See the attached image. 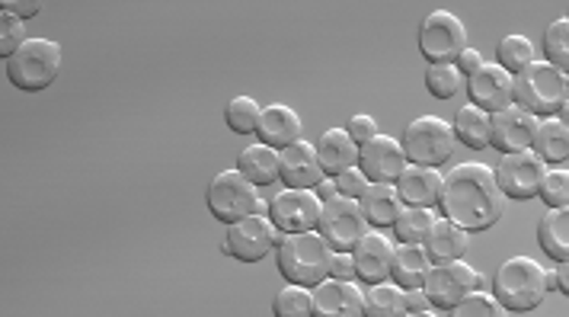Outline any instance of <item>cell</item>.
<instances>
[{
    "label": "cell",
    "instance_id": "obj_1",
    "mask_svg": "<svg viewBox=\"0 0 569 317\" xmlns=\"http://www.w3.org/2000/svg\"><path fill=\"white\" fill-rule=\"evenodd\" d=\"M439 209L467 231H490L506 215V192L487 164H458L441 186Z\"/></svg>",
    "mask_w": 569,
    "mask_h": 317
},
{
    "label": "cell",
    "instance_id": "obj_2",
    "mask_svg": "<svg viewBox=\"0 0 569 317\" xmlns=\"http://www.w3.org/2000/svg\"><path fill=\"white\" fill-rule=\"evenodd\" d=\"M333 254L337 250L313 228V231H301V235H284L276 247V266L284 276V283H298V286L313 289L317 283H323L330 276Z\"/></svg>",
    "mask_w": 569,
    "mask_h": 317
},
{
    "label": "cell",
    "instance_id": "obj_3",
    "mask_svg": "<svg viewBox=\"0 0 569 317\" xmlns=\"http://www.w3.org/2000/svg\"><path fill=\"white\" fill-rule=\"evenodd\" d=\"M569 97V75L550 61H531L516 75V103L538 119L557 116Z\"/></svg>",
    "mask_w": 569,
    "mask_h": 317
},
{
    "label": "cell",
    "instance_id": "obj_4",
    "mask_svg": "<svg viewBox=\"0 0 569 317\" xmlns=\"http://www.w3.org/2000/svg\"><path fill=\"white\" fill-rule=\"evenodd\" d=\"M492 291L502 301L506 315H528L541 305L543 295H547L543 266L535 264L531 257H509L496 269Z\"/></svg>",
    "mask_w": 569,
    "mask_h": 317
},
{
    "label": "cell",
    "instance_id": "obj_5",
    "mask_svg": "<svg viewBox=\"0 0 569 317\" xmlns=\"http://www.w3.org/2000/svg\"><path fill=\"white\" fill-rule=\"evenodd\" d=\"M61 71V46L52 39H27L7 58V80L23 93L49 90Z\"/></svg>",
    "mask_w": 569,
    "mask_h": 317
},
{
    "label": "cell",
    "instance_id": "obj_6",
    "mask_svg": "<svg viewBox=\"0 0 569 317\" xmlns=\"http://www.w3.org/2000/svg\"><path fill=\"white\" fill-rule=\"evenodd\" d=\"M206 206L228 228H231L233 221L253 215V211H269V202L259 196V186L243 170H221L208 184Z\"/></svg>",
    "mask_w": 569,
    "mask_h": 317
},
{
    "label": "cell",
    "instance_id": "obj_7",
    "mask_svg": "<svg viewBox=\"0 0 569 317\" xmlns=\"http://www.w3.org/2000/svg\"><path fill=\"white\" fill-rule=\"evenodd\" d=\"M282 238L284 235L276 228V221L266 211H253V215L233 221L228 238L221 244V250L228 257H233V260H240V264H259V260H266L279 247Z\"/></svg>",
    "mask_w": 569,
    "mask_h": 317
},
{
    "label": "cell",
    "instance_id": "obj_8",
    "mask_svg": "<svg viewBox=\"0 0 569 317\" xmlns=\"http://www.w3.org/2000/svg\"><path fill=\"white\" fill-rule=\"evenodd\" d=\"M403 151L413 164L441 167L455 155V126H448L441 116H419L403 129Z\"/></svg>",
    "mask_w": 569,
    "mask_h": 317
},
{
    "label": "cell",
    "instance_id": "obj_9",
    "mask_svg": "<svg viewBox=\"0 0 569 317\" xmlns=\"http://www.w3.org/2000/svg\"><path fill=\"white\" fill-rule=\"evenodd\" d=\"M467 49V27L451 10H432L419 27V52L429 65H451Z\"/></svg>",
    "mask_w": 569,
    "mask_h": 317
},
{
    "label": "cell",
    "instance_id": "obj_10",
    "mask_svg": "<svg viewBox=\"0 0 569 317\" xmlns=\"http://www.w3.org/2000/svg\"><path fill=\"white\" fill-rule=\"evenodd\" d=\"M317 231L327 238V244H330L333 250H352V247L365 238V231H368V218H365L362 202L352 199V196L337 192L333 199L323 202Z\"/></svg>",
    "mask_w": 569,
    "mask_h": 317
},
{
    "label": "cell",
    "instance_id": "obj_11",
    "mask_svg": "<svg viewBox=\"0 0 569 317\" xmlns=\"http://www.w3.org/2000/svg\"><path fill=\"white\" fill-rule=\"evenodd\" d=\"M543 177H547V160L538 158L535 148L502 155L499 167H496V180L502 186L506 199H516V202H528V199L541 196Z\"/></svg>",
    "mask_w": 569,
    "mask_h": 317
},
{
    "label": "cell",
    "instance_id": "obj_12",
    "mask_svg": "<svg viewBox=\"0 0 569 317\" xmlns=\"http://www.w3.org/2000/svg\"><path fill=\"white\" fill-rule=\"evenodd\" d=\"M320 211H323V199L313 189H291V186H284L282 192L269 202V218L276 221V228L282 235L313 231L320 225Z\"/></svg>",
    "mask_w": 569,
    "mask_h": 317
},
{
    "label": "cell",
    "instance_id": "obj_13",
    "mask_svg": "<svg viewBox=\"0 0 569 317\" xmlns=\"http://www.w3.org/2000/svg\"><path fill=\"white\" fill-rule=\"evenodd\" d=\"M422 289L432 298V305L439 308L441 315H451V308L477 289V269H470L465 260L432 264Z\"/></svg>",
    "mask_w": 569,
    "mask_h": 317
},
{
    "label": "cell",
    "instance_id": "obj_14",
    "mask_svg": "<svg viewBox=\"0 0 569 317\" xmlns=\"http://www.w3.org/2000/svg\"><path fill=\"white\" fill-rule=\"evenodd\" d=\"M467 97L470 103H477L487 112H499L506 106L516 103V75L506 71L499 61L496 65H480L470 78H467Z\"/></svg>",
    "mask_w": 569,
    "mask_h": 317
},
{
    "label": "cell",
    "instance_id": "obj_15",
    "mask_svg": "<svg viewBox=\"0 0 569 317\" xmlns=\"http://www.w3.org/2000/svg\"><path fill=\"white\" fill-rule=\"evenodd\" d=\"M538 122L541 119L535 112L521 109L518 103L492 112V148L502 151V155L531 148L535 145V135H538Z\"/></svg>",
    "mask_w": 569,
    "mask_h": 317
},
{
    "label": "cell",
    "instance_id": "obj_16",
    "mask_svg": "<svg viewBox=\"0 0 569 317\" xmlns=\"http://www.w3.org/2000/svg\"><path fill=\"white\" fill-rule=\"evenodd\" d=\"M407 164L410 158L403 151V141L388 138V135H375L359 151V167L371 184H397V177L403 174Z\"/></svg>",
    "mask_w": 569,
    "mask_h": 317
},
{
    "label": "cell",
    "instance_id": "obj_17",
    "mask_svg": "<svg viewBox=\"0 0 569 317\" xmlns=\"http://www.w3.org/2000/svg\"><path fill=\"white\" fill-rule=\"evenodd\" d=\"M365 291L356 286V279H333L313 286V317H362Z\"/></svg>",
    "mask_w": 569,
    "mask_h": 317
},
{
    "label": "cell",
    "instance_id": "obj_18",
    "mask_svg": "<svg viewBox=\"0 0 569 317\" xmlns=\"http://www.w3.org/2000/svg\"><path fill=\"white\" fill-rule=\"evenodd\" d=\"M352 260H356V279L359 283H385L390 279V266H393V244L381 231H365V238L352 247Z\"/></svg>",
    "mask_w": 569,
    "mask_h": 317
},
{
    "label": "cell",
    "instance_id": "obj_19",
    "mask_svg": "<svg viewBox=\"0 0 569 317\" xmlns=\"http://www.w3.org/2000/svg\"><path fill=\"white\" fill-rule=\"evenodd\" d=\"M441 186H445V177L439 174V167H426V164H413V160L397 177V189H400L403 202L422 206V209L439 206Z\"/></svg>",
    "mask_w": 569,
    "mask_h": 317
},
{
    "label": "cell",
    "instance_id": "obj_20",
    "mask_svg": "<svg viewBox=\"0 0 569 317\" xmlns=\"http://www.w3.org/2000/svg\"><path fill=\"white\" fill-rule=\"evenodd\" d=\"M327 174L317 158V145L311 141H295L282 151V184L291 189H313Z\"/></svg>",
    "mask_w": 569,
    "mask_h": 317
},
{
    "label": "cell",
    "instance_id": "obj_21",
    "mask_svg": "<svg viewBox=\"0 0 569 317\" xmlns=\"http://www.w3.org/2000/svg\"><path fill=\"white\" fill-rule=\"evenodd\" d=\"M359 145L346 129H327L317 138V158L327 177H339L349 167H359Z\"/></svg>",
    "mask_w": 569,
    "mask_h": 317
},
{
    "label": "cell",
    "instance_id": "obj_22",
    "mask_svg": "<svg viewBox=\"0 0 569 317\" xmlns=\"http://www.w3.org/2000/svg\"><path fill=\"white\" fill-rule=\"evenodd\" d=\"M257 135H259V141H266V145H272V148L284 151L288 145H295V141L301 138V116H298L291 106H282V103L262 106Z\"/></svg>",
    "mask_w": 569,
    "mask_h": 317
},
{
    "label": "cell",
    "instance_id": "obj_23",
    "mask_svg": "<svg viewBox=\"0 0 569 317\" xmlns=\"http://www.w3.org/2000/svg\"><path fill=\"white\" fill-rule=\"evenodd\" d=\"M467 244H470V231L441 215V218H436V225H432V231H429L422 247L432 257V264H448V260L467 257Z\"/></svg>",
    "mask_w": 569,
    "mask_h": 317
},
{
    "label": "cell",
    "instance_id": "obj_24",
    "mask_svg": "<svg viewBox=\"0 0 569 317\" xmlns=\"http://www.w3.org/2000/svg\"><path fill=\"white\" fill-rule=\"evenodd\" d=\"M365 209V218L371 228H393V221L400 218V211L407 209L403 196L397 184H368L365 196L359 199Z\"/></svg>",
    "mask_w": 569,
    "mask_h": 317
},
{
    "label": "cell",
    "instance_id": "obj_25",
    "mask_svg": "<svg viewBox=\"0 0 569 317\" xmlns=\"http://www.w3.org/2000/svg\"><path fill=\"white\" fill-rule=\"evenodd\" d=\"M432 269V257L426 254L422 244H403L393 247V266H390V279L400 289H422L426 276Z\"/></svg>",
    "mask_w": 569,
    "mask_h": 317
},
{
    "label": "cell",
    "instance_id": "obj_26",
    "mask_svg": "<svg viewBox=\"0 0 569 317\" xmlns=\"http://www.w3.org/2000/svg\"><path fill=\"white\" fill-rule=\"evenodd\" d=\"M237 170H243L257 186H272L282 180V151L257 141V145H247L237 158Z\"/></svg>",
    "mask_w": 569,
    "mask_h": 317
},
{
    "label": "cell",
    "instance_id": "obj_27",
    "mask_svg": "<svg viewBox=\"0 0 569 317\" xmlns=\"http://www.w3.org/2000/svg\"><path fill=\"white\" fill-rule=\"evenodd\" d=\"M455 138L473 148V151H483L492 145V112L480 109L477 103H467L458 109L455 116Z\"/></svg>",
    "mask_w": 569,
    "mask_h": 317
},
{
    "label": "cell",
    "instance_id": "obj_28",
    "mask_svg": "<svg viewBox=\"0 0 569 317\" xmlns=\"http://www.w3.org/2000/svg\"><path fill=\"white\" fill-rule=\"evenodd\" d=\"M538 244L550 260H569V209H550L543 215L538 221Z\"/></svg>",
    "mask_w": 569,
    "mask_h": 317
},
{
    "label": "cell",
    "instance_id": "obj_29",
    "mask_svg": "<svg viewBox=\"0 0 569 317\" xmlns=\"http://www.w3.org/2000/svg\"><path fill=\"white\" fill-rule=\"evenodd\" d=\"M531 148L547 164H563L569 160V126L560 116H547L538 122V135Z\"/></svg>",
    "mask_w": 569,
    "mask_h": 317
},
{
    "label": "cell",
    "instance_id": "obj_30",
    "mask_svg": "<svg viewBox=\"0 0 569 317\" xmlns=\"http://www.w3.org/2000/svg\"><path fill=\"white\" fill-rule=\"evenodd\" d=\"M403 291L393 279L375 283L365 291V317H400L403 315Z\"/></svg>",
    "mask_w": 569,
    "mask_h": 317
},
{
    "label": "cell",
    "instance_id": "obj_31",
    "mask_svg": "<svg viewBox=\"0 0 569 317\" xmlns=\"http://www.w3.org/2000/svg\"><path fill=\"white\" fill-rule=\"evenodd\" d=\"M432 225H436V211L422 209V206H407L393 221V235L403 244H426Z\"/></svg>",
    "mask_w": 569,
    "mask_h": 317
},
{
    "label": "cell",
    "instance_id": "obj_32",
    "mask_svg": "<svg viewBox=\"0 0 569 317\" xmlns=\"http://www.w3.org/2000/svg\"><path fill=\"white\" fill-rule=\"evenodd\" d=\"M272 315L276 317H313V291L308 286L288 283L276 301H272Z\"/></svg>",
    "mask_w": 569,
    "mask_h": 317
},
{
    "label": "cell",
    "instance_id": "obj_33",
    "mask_svg": "<svg viewBox=\"0 0 569 317\" xmlns=\"http://www.w3.org/2000/svg\"><path fill=\"white\" fill-rule=\"evenodd\" d=\"M465 87V75L461 68L451 61V65H429L426 68V90L436 97V100H451L458 97V90Z\"/></svg>",
    "mask_w": 569,
    "mask_h": 317
},
{
    "label": "cell",
    "instance_id": "obj_34",
    "mask_svg": "<svg viewBox=\"0 0 569 317\" xmlns=\"http://www.w3.org/2000/svg\"><path fill=\"white\" fill-rule=\"evenodd\" d=\"M259 116L262 106L253 97H233L228 109H224V122L233 135H253L259 129Z\"/></svg>",
    "mask_w": 569,
    "mask_h": 317
},
{
    "label": "cell",
    "instance_id": "obj_35",
    "mask_svg": "<svg viewBox=\"0 0 569 317\" xmlns=\"http://www.w3.org/2000/svg\"><path fill=\"white\" fill-rule=\"evenodd\" d=\"M496 58H499V65L506 68V71H525L531 61H535V42L528 39V36H506L502 42H499V49H496Z\"/></svg>",
    "mask_w": 569,
    "mask_h": 317
},
{
    "label": "cell",
    "instance_id": "obj_36",
    "mask_svg": "<svg viewBox=\"0 0 569 317\" xmlns=\"http://www.w3.org/2000/svg\"><path fill=\"white\" fill-rule=\"evenodd\" d=\"M543 55L550 65L569 71V17L553 20L550 27L543 29Z\"/></svg>",
    "mask_w": 569,
    "mask_h": 317
},
{
    "label": "cell",
    "instance_id": "obj_37",
    "mask_svg": "<svg viewBox=\"0 0 569 317\" xmlns=\"http://www.w3.org/2000/svg\"><path fill=\"white\" fill-rule=\"evenodd\" d=\"M451 315L455 317H499L506 315V308H502V301L496 298V291L487 289H473L467 298H461L455 308H451Z\"/></svg>",
    "mask_w": 569,
    "mask_h": 317
},
{
    "label": "cell",
    "instance_id": "obj_38",
    "mask_svg": "<svg viewBox=\"0 0 569 317\" xmlns=\"http://www.w3.org/2000/svg\"><path fill=\"white\" fill-rule=\"evenodd\" d=\"M541 199L550 209H569V170H547L541 184Z\"/></svg>",
    "mask_w": 569,
    "mask_h": 317
},
{
    "label": "cell",
    "instance_id": "obj_39",
    "mask_svg": "<svg viewBox=\"0 0 569 317\" xmlns=\"http://www.w3.org/2000/svg\"><path fill=\"white\" fill-rule=\"evenodd\" d=\"M23 23L27 20H20L17 13H7V10L0 13V55H3V61L27 42V27Z\"/></svg>",
    "mask_w": 569,
    "mask_h": 317
},
{
    "label": "cell",
    "instance_id": "obj_40",
    "mask_svg": "<svg viewBox=\"0 0 569 317\" xmlns=\"http://www.w3.org/2000/svg\"><path fill=\"white\" fill-rule=\"evenodd\" d=\"M368 177H365L362 167H349V170H342L337 177V186L342 196H352V199H362L365 189H368Z\"/></svg>",
    "mask_w": 569,
    "mask_h": 317
},
{
    "label": "cell",
    "instance_id": "obj_41",
    "mask_svg": "<svg viewBox=\"0 0 569 317\" xmlns=\"http://www.w3.org/2000/svg\"><path fill=\"white\" fill-rule=\"evenodd\" d=\"M403 315H441V311L432 305L426 289H407L403 291Z\"/></svg>",
    "mask_w": 569,
    "mask_h": 317
},
{
    "label": "cell",
    "instance_id": "obj_42",
    "mask_svg": "<svg viewBox=\"0 0 569 317\" xmlns=\"http://www.w3.org/2000/svg\"><path fill=\"white\" fill-rule=\"evenodd\" d=\"M346 132L356 138V145H359V148H362V145H368V141H371L375 135H381V132H378V122H375L371 116H365V112L352 116V119L346 122Z\"/></svg>",
    "mask_w": 569,
    "mask_h": 317
},
{
    "label": "cell",
    "instance_id": "obj_43",
    "mask_svg": "<svg viewBox=\"0 0 569 317\" xmlns=\"http://www.w3.org/2000/svg\"><path fill=\"white\" fill-rule=\"evenodd\" d=\"M42 3H46V0H0V7H3L7 13H17L20 20H32V17H39Z\"/></svg>",
    "mask_w": 569,
    "mask_h": 317
},
{
    "label": "cell",
    "instance_id": "obj_44",
    "mask_svg": "<svg viewBox=\"0 0 569 317\" xmlns=\"http://www.w3.org/2000/svg\"><path fill=\"white\" fill-rule=\"evenodd\" d=\"M330 276H333V279H356V260H352V250H337V254H333Z\"/></svg>",
    "mask_w": 569,
    "mask_h": 317
},
{
    "label": "cell",
    "instance_id": "obj_45",
    "mask_svg": "<svg viewBox=\"0 0 569 317\" xmlns=\"http://www.w3.org/2000/svg\"><path fill=\"white\" fill-rule=\"evenodd\" d=\"M455 65L461 68V75H465V78H470V75H473V71L483 65V58H480V52H477V49H470V46H467L465 52L458 55V61H455Z\"/></svg>",
    "mask_w": 569,
    "mask_h": 317
},
{
    "label": "cell",
    "instance_id": "obj_46",
    "mask_svg": "<svg viewBox=\"0 0 569 317\" xmlns=\"http://www.w3.org/2000/svg\"><path fill=\"white\" fill-rule=\"evenodd\" d=\"M313 192H317V196H320L323 202H327V199H333V196H337V192H339L337 177H323L320 184L313 186Z\"/></svg>",
    "mask_w": 569,
    "mask_h": 317
},
{
    "label": "cell",
    "instance_id": "obj_47",
    "mask_svg": "<svg viewBox=\"0 0 569 317\" xmlns=\"http://www.w3.org/2000/svg\"><path fill=\"white\" fill-rule=\"evenodd\" d=\"M557 289L569 298V260H563V264L557 266Z\"/></svg>",
    "mask_w": 569,
    "mask_h": 317
},
{
    "label": "cell",
    "instance_id": "obj_48",
    "mask_svg": "<svg viewBox=\"0 0 569 317\" xmlns=\"http://www.w3.org/2000/svg\"><path fill=\"white\" fill-rule=\"evenodd\" d=\"M543 286H547V291L557 289V269H543Z\"/></svg>",
    "mask_w": 569,
    "mask_h": 317
},
{
    "label": "cell",
    "instance_id": "obj_49",
    "mask_svg": "<svg viewBox=\"0 0 569 317\" xmlns=\"http://www.w3.org/2000/svg\"><path fill=\"white\" fill-rule=\"evenodd\" d=\"M557 116H560V119H563V122L569 126V97H567V103L560 106V112H557Z\"/></svg>",
    "mask_w": 569,
    "mask_h": 317
}]
</instances>
